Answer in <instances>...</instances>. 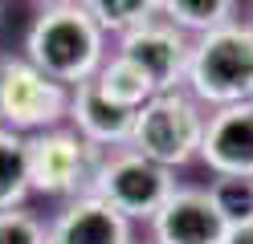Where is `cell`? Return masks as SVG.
Returning a JSON list of instances; mask_svg holds the SVG:
<instances>
[{
	"label": "cell",
	"instance_id": "6da1fadb",
	"mask_svg": "<svg viewBox=\"0 0 253 244\" xmlns=\"http://www.w3.org/2000/svg\"><path fill=\"white\" fill-rule=\"evenodd\" d=\"M25 61L57 86H82L106 61V33L94 25L82 0L41 4L25 33Z\"/></svg>",
	"mask_w": 253,
	"mask_h": 244
},
{
	"label": "cell",
	"instance_id": "7a4b0ae2",
	"mask_svg": "<svg viewBox=\"0 0 253 244\" xmlns=\"http://www.w3.org/2000/svg\"><path fill=\"white\" fill-rule=\"evenodd\" d=\"M184 86L200 106L212 110L253 102V29L233 21L196 37Z\"/></svg>",
	"mask_w": 253,
	"mask_h": 244
},
{
	"label": "cell",
	"instance_id": "3957f363",
	"mask_svg": "<svg viewBox=\"0 0 253 244\" xmlns=\"http://www.w3.org/2000/svg\"><path fill=\"white\" fill-rule=\"evenodd\" d=\"M204 118L200 102L184 90H168L155 94L151 102L135 114V130L126 151L151 159L155 167L176 171L184 163H192L200 155V139H204Z\"/></svg>",
	"mask_w": 253,
	"mask_h": 244
},
{
	"label": "cell",
	"instance_id": "277c9868",
	"mask_svg": "<svg viewBox=\"0 0 253 244\" xmlns=\"http://www.w3.org/2000/svg\"><path fill=\"white\" fill-rule=\"evenodd\" d=\"M176 191V175L168 167H155L151 159L135 155V151H106L94 183L86 195H98L106 208H115L123 220H155V211L168 204V195Z\"/></svg>",
	"mask_w": 253,
	"mask_h": 244
},
{
	"label": "cell",
	"instance_id": "5b68a950",
	"mask_svg": "<svg viewBox=\"0 0 253 244\" xmlns=\"http://www.w3.org/2000/svg\"><path fill=\"white\" fill-rule=\"evenodd\" d=\"M106 151L90 146L82 135L74 130H41V135L25 139V171H29V191L41 195H66L78 200L86 195L94 183V171H98Z\"/></svg>",
	"mask_w": 253,
	"mask_h": 244
},
{
	"label": "cell",
	"instance_id": "8992f818",
	"mask_svg": "<svg viewBox=\"0 0 253 244\" xmlns=\"http://www.w3.org/2000/svg\"><path fill=\"white\" fill-rule=\"evenodd\" d=\"M70 90L37 73L25 57L0 53V126L12 135H41L66 118Z\"/></svg>",
	"mask_w": 253,
	"mask_h": 244
},
{
	"label": "cell",
	"instance_id": "52a82bcc",
	"mask_svg": "<svg viewBox=\"0 0 253 244\" xmlns=\"http://www.w3.org/2000/svg\"><path fill=\"white\" fill-rule=\"evenodd\" d=\"M115 53L123 61H131L139 73H143L155 94H168V90H180L184 86V73H188V53H192V41L184 37L180 29H171L168 21H147L131 29L126 37H119Z\"/></svg>",
	"mask_w": 253,
	"mask_h": 244
},
{
	"label": "cell",
	"instance_id": "ba28073f",
	"mask_svg": "<svg viewBox=\"0 0 253 244\" xmlns=\"http://www.w3.org/2000/svg\"><path fill=\"white\" fill-rule=\"evenodd\" d=\"M196 159H204L216 179H253V102L212 110Z\"/></svg>",
	"mask_w": 253,
	"mask_h": 244
},
{
	"label": "cell",
	"instance_id": "9c48e42d",
	"mask_svg": "<svg viewBox=\"0 0 253 244\" xmlns=\"http://www.w3.org/2000/svg\"><path fill=\"white\" fill-rule=\"evenodd\" d=\"M225 228L229 224L220 220L204 187H176L168 204L155 211L151 236L155 244H220Z\"/></svg>",
	"mask_w": 253,
	"mask_h": 244
},
{
	"label": "cell",
	"instance_id": "30bf717a",
	"mask_svg": "<svg viewBox=\"0 0 253 244\" xmlns=\"http://www.w3.org/2000/svg\"><path fill=\"white\" fill-rule=\"evenodd\" d=\"M45 244H135V228L98 195H78L45 224Z\"/></svg>",
	"mask_w": 253,
	"mask_h": 244
},
{
	"label": "cell",
	"instance_id": "8fae6325",
	"mask_svg": "<svg viewBox=\"0 0 253 244\" xmlns=\"http://www.w3.org/2000/svg\"><path fill=\"white\" fill-rule=\"evenodd\" d=\"M135 114L139 110H123V106L110 102V98H102V90L94 86V77L70 90V106H66V118L74 122L70 130L82 135L90 146H98V151H123V146L131 142Z\"/></svg>",
	"mask_w": 253,
	"mask_h": 244
},
{
	"label": "cell",
	"instance_id": "7c38bea8",
	"mask_svg": "<svg viewBox=\"0 0 253 244\" xmlns=\"http://www.w3.org/2000/svg\"><path fill=\"white\" fill-rule=\"evenodd\" d=\"M155 8H160V21H168L171 29H180L184 37L188 33L204 37V33L237 21V4L233 0H155Z\"/></svg>",
	"mask_w": 253,
	"mask_h": 244
},
{
	"label": "cell",
	"instance_id": "4fadbf2b",
	"mask_svg": "<svg viewBox=\"0 0 253 244\" xmlns=\"http://www.w3.org/2000/svg\"><path fill=\"white\" fill-rule=\"evenodd\" d=\"M94 86L102 90V98H110V102L123 106V110H143L155 98V86L135 70L131 61H123L119 53H110L102 61V70L94 73Z\"/></svg>",
	"mask_w": 253,
	"mask_h": 244
},
{
	"label": "cell",
	"instance_id": "5bb4252c",
	"mask_svg": "<svg viewBox=\"0 0 253 244\" xmlns=\"http://www.w3.org/2000/svg\"><path fill=\"white\" fill-rule=\"evenodd\" d=\"M29 171H25V139L0 126V211L25 208Z\"/></svg>",
	"mask_w": 253,
	"mask_h": 244
},
{
	"label": "cell",
	"instance_id": "9a60e30c",
	"mask_svg": "<svg viewBox=\"0 0 253 244\" xmlns=\"http://www.w3.org/2000/svg\"><path fill=\"white\" fill-rule=\"evenodd\" d=\"M82 4H86V12L94 16V25L102 33H119V37H126L131 29L160 16L155 0H82Z\"/></svg>",
	"mask_w": 253,
	"mask_h": 244
},
{
	"label": "cell",
	"instance_id": "2e32d148",
	"mask_svg": "<svg viewBox=\"0 0 253 244\" xmlns=\"http://www.w3.org/2000/svg\"><path fill=\"white\" fill-rule=\"evenodd\" d=\"M204 191L229 228L253 220V179H212Z\"/></svg>",
	"mask_w": 253,
	"mask_h": 244
},
{
	"label": "cell",
	"instance_id": "e0dca14e",
	"mask_svg": "<svg viewBox=\"0 0 253 244\" xmlns=\"http://www.w3.org/2000/svg\"><path fill=\"white\" fill-rule=\"evenodd\" d=\"M0 244H45V224L29 208L0 211Z\"/></svg>",
	"mask_w": 253,
	"mask_h": 244
},
{
	"label": "cell",
	"instance_id": "ac0fdd59",
	"mask_svg": "<svg viewBox=\"0 0 253 244\" xmlns=\"http://www.w3.org/2000/svg\"><path fill=\"white\" fill-rule=\"evenodd\" d=\"M220 244H253V220H249V224L225 228V240H220Z\"/></svg>",
	"mask_w": 253,
	"mask_h": 244
},
{
	"label": "cell",
	"instance_id": "d6986e66",
	"mask_svg": "<svg viewBox=\"0 0 253 244\" xmlns=\"http://www.w3.org/2000/svg\"><path fill=\"white\" fill-rule=\"evenodd\" d=\"M249 29H253V21H249Z\"/></svg>",
	"mask_w": 253,
	"mask_h": 244
}]
</instances>
